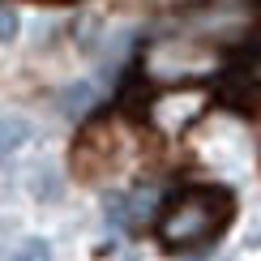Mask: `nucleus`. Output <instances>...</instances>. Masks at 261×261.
I'll use <instances>...</instances> for the list:
<instances>
[{
  "label": "nucleus",
  "mask_w": 261,
  "mask_h": 261,
  "mask_svg": "<svg viewBox=\"0 0 261 261\" xmlns=\"http://www.w3.org/2000/svg\"><path fill=\"white\" fill-rule=\"evenodd\" d=\"M26 141H30V120H21V116H0V154H13Z\"/></svg>",
  "instance_id": "nucleus-4"
},
{
  "label": "nucleus",
  "mask_w": 261,
  "mask_h": 261,
  "mask_svg": "<svg viewBox=\"0 0 261 261\" xmlns=\"http://www.w3.org/2000/svg\"><path fill=\"white\" fill-rule=\"evenodd\" d=\"M13 261H51V244H47V240H39V236H30V240H21V244H17Z\"/></svg>",
  "instance_id": "nucleus-5"
},
{
  "label": "nucleus",
  "mask_w": 261,
  "mask_h": 261,
  "mask_svg": "<svg viewBox=\"0 0 261 261\" xmlns=\"http://www.w3.org/2000/svg\"><path fill=\"white\" fill-rule=\"evenodd\" d=\"M205 103H210V94H205L201 86L163 90V94H154V103H150V124H154L159 133H184V128L205 112Z\"/></svg>",
  "instance_id": "nucleus-2"
},
{
  "label": "nucleus",
  "mask_w": 261,
  "mask_h": 261,
  "mask_svg": "<svg viewBox=\"0 0 261 261\" xmlns=\"http://www.w3.org/2000/svg\"><path fill=\"white\" fill-rule=\"evenodd\" d=\"M64 94H69V99H64V112H82V107L86 103H90V86H73V90H64Z\"/></svg>",
  "instance_id": "nucleus-6"
},
{
  "label": "nucleus",
  "mask_w": 261,
  "mask_h": 261,
  "mask_svg": "<svg viewBox=\"0 0 261 261\" xmlns=\"http://www.w3.org/2000/svg\"><path fill=\"white\" fill-rule=\"evenodd\" d=\"M103 210H107V219H112L116 227H133V223H141L150 210H154V193H150V189H137V193H112Z\"/></svg>",
  "instance_id": "nucleus-3"
},
{
  "label": "nucleus",
  "mask_w": 261,
  "mask_h": 261,
  "mask_svg": "<svg viewBox=\"0 0 261 261\" xmlns=\"http://www.w3.org/2000/svg\"><path fill=\"white\" fill-rule=\"evenodd\" d=\"M13 39H17V13L0 9V43H13Z\"/></svg>",
  "instance_id": "nucleus-7"
},
{
  "label": "nucleus",
  "mask_w": 261,
  "mask_h": 261,
  "mask_svg": "<svg viewBox=\"0 0 261 261\" xmlns=\"http://www.w3.org/2000/svg\"><path fill=\"white\" fill-rule=\"evenodd\" d=\"M231 214H236V201L227 189H184L163 205L154 231L176 253H197V248L214 244L223 236Z\"/></svg>",
  "instance_id": "nucleus-1"
}]
</instances>
